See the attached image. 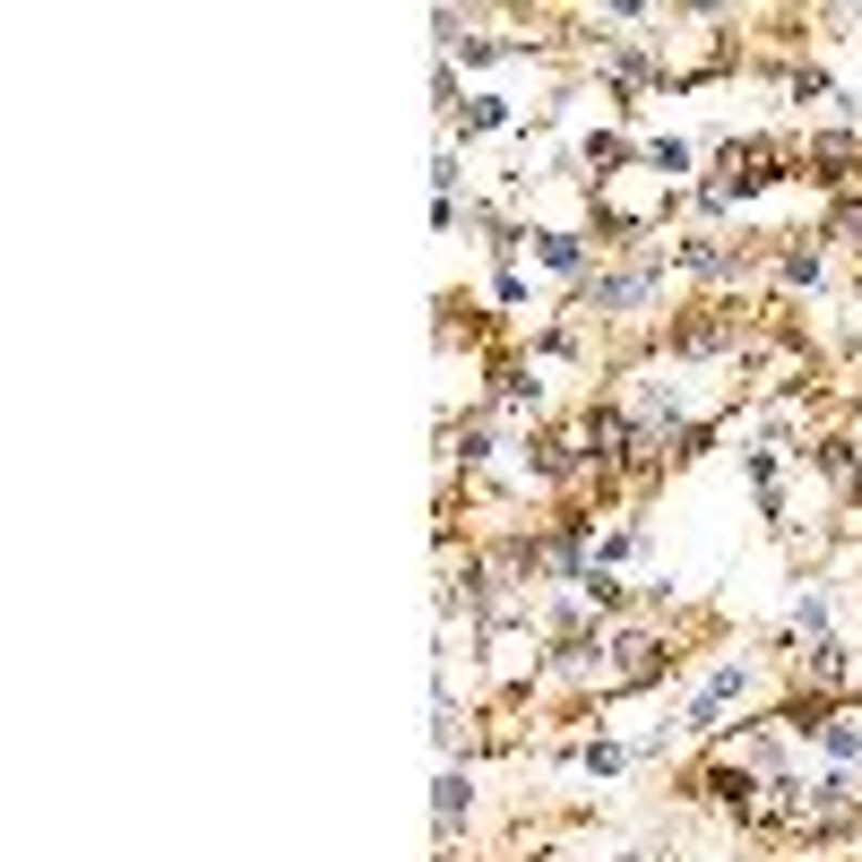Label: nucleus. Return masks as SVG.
I'll return each mask as SVG.
<instances>
[{"instance_id":"f03ea898","label":"nucleus","mask_w":862,"mask_h":862,"mask_svg":"<svg viewBox=\"0 0 862 862\" xmlns=\"http://www.w3.org/2000/svg\"><path fill=\"white\" fill-rule=\"evenodd\" d=\"M458 811H466V776H449V785H440V828H458Z\"/></svg>"},{"instance_id":"f257e3e1","label":"nucleus","mask_w":862,"mask_h":862,"mask_svg":"<svg viewBox=\"0 0 862 862\" xmlns=\"http://www.w3.org/2000/svg\"><path fill=\"white\" fill-rule=\"evenodd\" d=\"M655 293V267H629V276H596L587 285V311H629V302H647Z\"/></svg>"}]
</instances>
